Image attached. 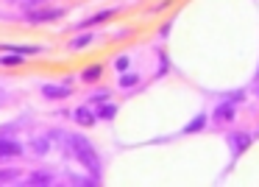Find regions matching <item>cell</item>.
I'll list each match as a JSON object with an SVG mask.
<instances>
[{"label":"cell","instance_id":"1","mask_svg":"<svg viewBox=\"0 0 259 187\" xmlns=\"http://www.w3.org/2000/svg\"><path fill=\"white\" fill-rule=\"evenodd\" d=\"M64 145H67V154L75 162H81L90 170V176H98V179H101V157H98L95 145H92L84 134H67L64 137Z\"/></svg>","mask_w":259,"mask_h":187},{"label":"cell","instance_id":"2","mask_svg":"<svg viewBox=\"0 0 259 187\" xmlns=\"http://www.w3.org/2000/svg\"><path fill=\"white\" fill-rule=\"evenodd\" d=\"M25 23L28 25H48L53 20H62L64 17V9L62 6H39V9H25Z\"/></svg>","mask_w":259,"mask_h":187},{"label":"cell","instance_id":"3","mask_svg":"<svg viewBox=\"0 0 259 187\" xmlns=\"http://www.w3.org/2000/svg\"><path fill=\"white\" fill-rule=\"evenodd\" d=\"M39 92H42V98H48V101H64V98L73 95V87L64 84V81L62 84H42Z\"/></svg>","mask_w":259,"mask_h":187},{"label":"cell","instance_id":"4","mask_svg":"<svg viewBox=\"0 0 259 187\" xmlns=\"http://www.w3.org/2000/svg\"><path fill=\"white\" fill-rule=\"evenodd\" d=\"M114 14H117V9H103V12H95L92 17H87V20H81L75 28L78 31H90V28H95V25H103L106 20H112Z\"/></svg>","mask_w":259,"mask_h":187},{"label":"cell","instance_id":"5","mask_svg":"<svg viewBox=\"0 0 259 187\" xmlns=\"http://www.w3.org/2000/svg\"><path fill=\"white\" fill-rule=\"evenodd\" d=\"M73 120H75L78 126H84V129H92V126L98 123L95 109H92L90 103H81V106H75V109H73Z\"/></svg>","mask_w":259,"mask_h":187},{"label":"cell","instance_id":"6","mask_svg":"<svg viewBox=\"0 0 259 187\" xmlns=\"http://www.w3.org/2000/svg\"><path fill=\"white\" fill-rule=\"evenodd\" d=\"M14 157H23V142L12 140V137H0V162Z\"/></svg>","mask_w":259,"mask_h":187},{"label":"cell","instance_id":"7","mask_svg":"<svg viewBox=\"0 0 259 187\" xmlns=\"http://www.w3.org/2000/svg\"><path fill=\"white\" fill-rule=\"evenodd\" d=\"M251 142H253V137L248 134V131H237V134L229 137V148H231V154H234V157L245 154L248 148H251Z\"/></svg>","mask_w":259,"mask_h":187},{"label":"cell","instance_id":"8","mask_svg":"<svg viewBox=\"0 0 259 187\" xmlns=\"http://www.w3.org/2000/svg\"><path fill=\"white\" fill-rule=\"evenodd\" d=\"M212 118L218 120V123H229V120H234L237 118V103L231 101H223V103H218V106H214V112H212Z\"/></svg>","mask_w":259,"mask_h":187},{"label":"cell","instance_id":"9","mask_svg":"<svg viewBox=\"0 0 259 187\" xmlns=\"http://www.w3.org/2000/svg\"><path fill=\"white\" fill-rule=\"evenodd\" d=\"M0 53H20V56H39V53H45V48H39V45H6V42H0Z\"/></svg>","mask_w":259,"mask_h":187},{"label":"cell","instance_id":"10","mask_svg":"<svg viewBox=\"0 0 259 187\" xmlns=\"http://www.w3.org/2000/svg\"><path fill=\"white\" fill-rule=\"evenodd\" d=\"M92 42H95V34H92V31H81V34H75L73 40L67 42V51H73V53L87 51V48H92Z\"/></svg>","mask_w":259,"mask_h":187},{"label":"cell","instance_id":"11","mask_svg":"<svg viewBox=\"0 0 259 187\" xmlns=\"http://www.w3.org/2000/svg\"><path fill=\"white\" fill-rule=\"evenodd\" d=\"M103 70H106V67H103L101 62H95V64H87V67L81 70V76H78V79L84 81V84H98V81L103 79Z\"/></svg>","mask_w":259,"mask_h":187},{"label":"cell","instance_id":"12","mask_svg":"<svg viewBox=\"0 0 259 187\" xmlns=\"http://www.w3.org/2000/svg\"><path fill=\"white\" fill-rule=\"evenodd\" d=\"M53 181H56V179H53L51 170H34L31 176H25V184H28V187H51Z\"/></svg>","mask_w":259,"mask_h":187},{"label":"cell","instance_id":"13","mask_svg":"<svg viewBox=\"0 0 259 187\" xmlns=\"http://www.w3.org/2000/svg\"><path fill=\"white\" fill-rule=\"evenodd\" d=\"M95 118L98 120H114L117 118V112H120V106L117 103H112V101H101V103H95Z\"/></svg>","mask_w":259,"mask_h":187},{"label":"cell","instance_id":"14","mask_svg":"<svg viewBox=\"0 0 259 187\" xmlns=\"http://www.w3.org/2000/svg\"><path fill=\"white\" fill-rule=\"evenodd\" d=\"M51 148H53V142H51V134H45V137H36V140H31V151H34L36 157H48V154H51Z\"/></svg>","mask_w":259,"mask_h":187},{"label":"cell","instance_id":"15","mask_svg":"<svg viewBox=\"0 0 259 187\" xmlns=\"http://www.w3.org/2000/svg\"><path fill=\"white\" fill-rule=\"evenodd\" d=\"M140 73H131V70H125V73H120V79H117V87L120 90H134L137 84H140Z\"/></svg>","mask_w":259,"mask_h":187},{"label":"cell","instance_id":"16","mask_svg":"<svg viewBox=\"0 0 259 187\" xmlns=\"http://www.w3.org/2000/svg\"><path fill=\"white\" fill-rule=\"evenodd\" d=\"M203 129H206V115H195V118L181 129V134H198V131H203Z\"/></svg>","mask_w":259,"mask_h":187},{"label":"cell","instance_id":"17","mask_svg":"<svg viewBox=\"0 0 259 187\" xmlns=\"http://www.w3.org/2000/svg\"><path fill=\"white\" fill-rule=\"evenodd\" d=\"M25 56L20 53H0V67H23Z\"/></svg>","mask_w":259,"mask_h":187},{"label":"cell","instance_id":"18","mask_svg":"<svg viewBox=\"0 0 259 187\" xmlns=\"http://www.w3.org/2000/svg\"><path fill=\"white\" fill-rule=\"evenodd\" d=\"M67 181H70V184H84V187H95V184H101V179H98V176H81V173H70V176H67Z\"/></svg>","mask_w":259,"mask_h":187},{"label":"cell","instance_id":"19","mask_svg":"<svg viewBox=\"0 0 259 187\" xmlns=\"http://www.w3.org/2000/svg\"><path fill=\"white\" fill-rule=\"evenodd\" d=\"M112 67L117 70V73H125V70L131 67V56H128V53H120V56H114Z\"/></svg>","mask_w":259,"mask_h":187},{"label":"cell","instance_id":"20","mask_svg":"<svg viewBox=\"0 0 259 187\" xmlns=\"http://www.w3.org/2000/svg\"><path fill=\"white\" fill-rule=\"evenodd\" d=\"M20 170L17 168H3L0 170V184H12V181H17Z\"/></svg>","mask_w":259,"mask_h":187},{"label":"cell","instance_id":"21","mask_svg":"<svg viewBox=\"0 0 259 187\" xmlns=\"http://www.w3.org/2000/svg\"><path fill=\"white\" fill-rule=\"evenodd\" d=\"M101 101H109V90H98V92H92V95H90L92 106H95V103H101Z\"/></svg>","mask_w":259,"mask_h":187},{"label":"cell","instance_id":"22","mask_svg":"<svg viewBox=\"0 0 259 187\" xmlns=\"http://www.w3.org/2000/svg\"><path fill=\"white\" fill-rule=\"evenodd\" d=\"M170 31H173V23H170V20H167V23H164L162 28H159V36H167Z\"/></svg>","mask_w":259,"mask_h":187},{"label":"cell","instance_id":"23","mask_svg":"<svg viewBox=\"0 0 259 187\" xmlns=\"http://www.w3.org/2000/svg\"><path fill=\"white\" fill-rule=\"evenodd\" d=\"M170 6V0H162V3H159V6H153V12H164V9Z\"/></svg>","mask_w":259,"mask_h":187},{"label":"cell","instance_id":"24","mask_svg":"<svg viewBox=\"0 0 259 187\" xmlns=\"http://www.w3.org/2000/svg\"><path fill=\"white\" fill-rule=\"evenodd\" d=\"M31 3H48V0H31Z\"/></svg>","mask_w":259,"mask_h":187},{"label":"cell","instance_id":"25","mask_svg":"<svg viewBox=\"0 0 259 187\" xmlns=\"http://www.w3.org/2000/svg\"><path fill=\"white\" fill-rule=\"evenodd\" d=\"M256 79H259V67H256Z\"/></svg>","mask_w":259,"mask_h":187},{"label":"cell","instance_id":"26","mask_svg":"<svg viewBox=\"0 0 259 187\" xmlns=\"http://www.w3.org/2000/svg\"><path fill=\"white\" fill-rule=\"evenodd\" d=\"M256 95H259V87H256Z\"/></svg>","mask_w":259,"mask_h":187}]
</instances>
